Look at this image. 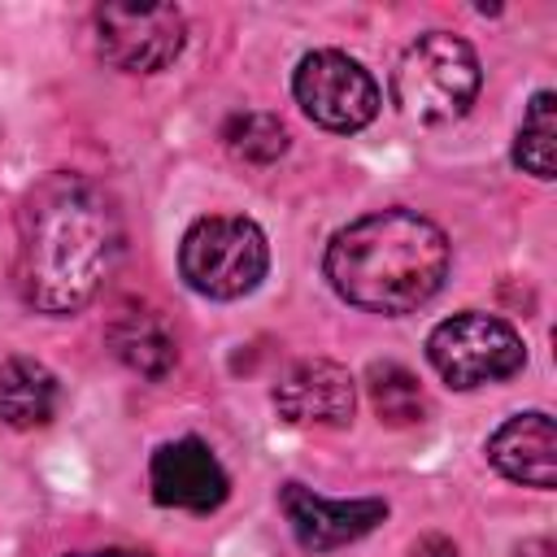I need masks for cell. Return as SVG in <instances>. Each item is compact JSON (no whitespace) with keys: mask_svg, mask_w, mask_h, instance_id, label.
<instances>
[{"mask_svg":"<svg viewBox=\"0 0 557 557\" xmlns=\"http://www.w3.org/2000/svg\"><path fill=\"white\" fill-rule=\"evenodd\" d=\"M122 257V213L83 174L39 178L17 209V292L39 313H78Z\"/></svg>","mask_w":557,"mask_h":557,"instance_id":"6da1fadb","label":"cell"},{"mask_svg":"<svg viewBox=\"0 0 557 557\" xmlns=\"http://www.w3.org/2000/svg\"><path fill=\"white\" fill-rule=\"evenodd\" d=\"M331 287L370 313H413L448 278V235L413 209H379L326 244Z\"/></svg>","mask_w":557,"mask_h":557,"instance_id":"7a4b0ae2","label":"cell"},{"mask_svg":"<svg viewBox=\"0 0 557 557\" xmlns=\"http://www.w3.org/2000/svg\"><path fill=\"white\" fill-rule=\"evenodd\" d=\"M479 83H483V74H479L474 48L448 30L418 35L392 70V96H396L400 113H409L413 122H426V126H444V122L461 117L474 104Z\"/></svg>","mask_w":557,"mask_h":557,"instance_id":"3957f363","label":"cell"},{"mask_svg":"<svg viewBox=\"0 0 557 557\" xmlns=\"http://www.w3.org/2000/svg\"><path fill=\"white\" fill-rule=\"evenodd\" d=\"M178 270L187 278V287L209 300L248 296L270 270L265 231L252 218L209 213L187 226V235L178 244Z\"/></svg>","mask_w":557,"mask_h":557,"instance_id":"277c9868","label":"cell"},{"mask_svg":"<svg viewBox=\"0 0 557 557\" xmlns=\"http://www.w3.org/2000/svg\"><path fill=\"white\" fill-rule=\"evenodd\" d=\"M426 357L448 387L470 392V387L518 374L527 361V348H522V335L505 318L466 309V313L444 318L426 335Z\"/></svg>","mask_w":557,"mask_h":557,"instance_id":"5b68a950","label":"cell"},{"mask_svg":"<svg viewBox=\"0 0 557 557\" xmlns=\"http://www.w3.org/2000/svg\"><path fill=\"white\" fill-rule=\"evenodd\" d=\"M292 91H296V104L305 109V117H313L318 126L339 131V135L370 126L379 113V83L370 78V70L361 61H352L348 52H335V48L305 52L292 74Z\"/></svg>","mask_w":557,"mask_h":557,"instance_id":"8992f818","label":"cell"},{"mask_svg":"<svg viewBox=\"0 0 557 557\" xmlns=\"http://www.w3.org/2000/svg\"><path fill=\"white\" fill-rule=\"evenodd\" d=\"M96 48L126 74H157L183 52V13L174 4L96 9Z\"/></svg>","mask_w":557,"mask_h":557,"instance_id":"52a82bcc","label":"cell"},{"mask_svg":"<svg viewBox=\"0 0 557 557\" xmlns=\"http://www.w3.org/2000/svg\"><path fill=\"white\" fill-rule=\"evenodd\" d=\"M278 505H283V518L292 522V535H296L309 553L344 548V544L370 535V531L387 518V500H379V496L331 500V496H318V492L305 487V483H283Z\"/></svg>","mask_w":557,"mask_h":557,"instance_id":"ba28073f","label":"cell"},{"mask_svg":"<svg viewBox=\"0 0 557 557\" xmlns=\"http://www.w3.org/2000/svg\"><path fill=\"white\" fill-rule=\"evenodd\" d=\"M148 487H152V500L165 505V509L209 513V509H218L226 500L231 479H226L222 461L209 453L205 440L183 435V440H170V444H161L152 453Z\"/></svg>","mask_w":557,"mask_h":557,"instance_id":"9c48e42d","label":"cell"},{"mask_svg":"<svg viewBox=\"0 0 557 557\" xmlns=\"http://www.w3.org/2000/svg\"><path fill=\"white\" fill-rule=\"evenodd\" d=\"M274 409L296 426H344L357 409V383L339 361L305 357L278 379Z\"/></svg>","mask_w":557,"mask_h":557,"instance_id":"30bf717a","label":"cell"},{"mask_svg":"<svg viewBox=\"0 0 557 557\" xmlns=\"http://www.w3.org/2000/svg\"><path fill=\"white\" fill-rule=\"evenodd\" d=\"M487 461L505 479L548 492L557 483V426H553V418L544 409H535V413H518V418L500 422L487 435Z\"/></svg>","mask_w":557,"mask_h":557,"instance_id":"8fae6325","label":"cell"},{"mask_svg":"<svg viewBox=\"0 0 557 557\" xmlns=\"http://www.w3.org/2000/svg\"><path fill=\"white\" fill-rule=\"evenodd\" d=\"M104 335H109L113 357L122 366H131L135 374H144V379H165L174 370V361H178L174 331L148 305H122Z\"/></svg>","mask_w":557,"mask_h":557,"instance_id":"7c38bea8","label":"cell"},{"mask_svg":"<svg viewBox=\"0 0 557 557\" xmlns=\"http://www.w3.org/2000/svg\"><path fill=\"white\" fill-rule=\"evenodd\" d=\"M61 387L35 357H0V426L30 431L57 413Z\"/></svg>","mask_w":557,"mask_h":557,"instance_id":"4fadbf2b","label":"cell"},{"mask_svg":"<svg viewBox=\"0 0 557 557\" xmlns=\"http://www.w3.org/2000/svg\"><path fill=\"white\" fill-rule=\"evenodd\" d=\"M513 161L535 178H553V170H557V100H553V91L531 96L518 139H513Z\"/></svg>","mask_w":557,"mask_h":557,"instance_id":"5bb4252c","label":"cell"},{"mask_svg":"<svg viewBox=\"0 0 557 557\" xmlns=\"http://www.w3.org/2000/svg\"><path fill=\"white\" fill-rule=\"evenodd\" d=\"M366 387H370L374 413H379L387 426H413V422H422V413H426V396H422L418 379H413L405 366H396V361H379V366H370Z\"/></svg>","mask_w":557,"mask_h":557,"instance_id":"9a60e30c","label":"cell"},{"mask_svg":"<svg viewBox=\"0 0 557 557\" xmlns=\"http://www.w3.org/2000/svg\"><path fill=\"white\" fill-rule=\"evenodd\" d=\"M222 139L235 157L257 161V165H270L287 152V126L274 113H235L222 126Z\"/></svg>","mask_w":557,"mask_h":557,"instance_id":"2e32d148","label":"cell"},{"mask_svg":"<svg viewBox=\"0 0 557 557\" xmlns=\"http://www.w3.org/2000/svg\"><path fill=\"white\" fill-rule=\"evenodd\" d=\"M405 557H457V544L444 535H422Z\"/></svg>","mask_w":557,"mask_h":557,"instance_id":"e0dca14e","label":"cell"},{"mask_svg":"<svg viewBox=\"0 0 557 557\" xmlns=\"http://www.w3.org/2000/svg\"><path fill=\"white\" fill-rule=\"evenodd\" d=\"M70 557H144V553H131V548H96V553H70Z\"/></svg>","mask_w":557,"mask_h":557,"instance_id":"ac0fdd59","label":"cell"}]
</instances>
